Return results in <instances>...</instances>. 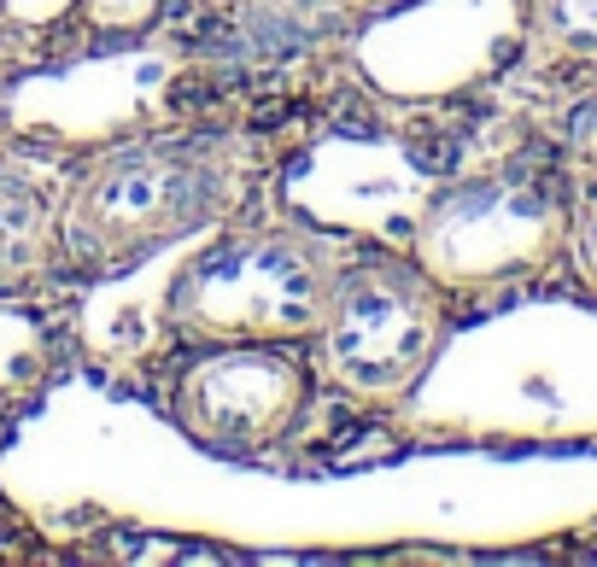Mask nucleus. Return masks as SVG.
<instances>
[{
	"instance_id": "nucleus-1",
	"label": "nucleus",
	"mask_w": 597,
	"mask_h": 567,
	"mask_svg": "<svg viewBox=\"0 0 597 567\" xmlns=\"http://www.w3.org/2000/svg\"><path fill=\"white\" fill-rule=\"evenodd\" d=\"M259 182V141L223 129L147 135L82 164L59 205V257L82 275H124L141 257L217 229Z\"/></svg>"
},
{
	"instance_id": "nucleus-2",
	"label": "nucleus",
	"mask_w": 597,
	"mask_h": 567,
	"mask_svg": "<svg viewBox=\"0 0 597 567\" xmlns=\"http://www.w3.org/2000/svg\"><path fill=\"white\" fill-rule=\"evenodd\" d=\"M334 240L305 229H234L199 246L170 281V322L206 346L311 339L340 275Z\"/></svg>"
},
{
	"instance_id": "nucleus-3",
	"label": "nucleus",
	"mask_w": 597,
	"mask_h": 567,
	"mask_svg": "<svg viewBox=\"0 0 597 567\" xmlns=\"http://www.w3.org/2000/svg\"><path fill=\"white\" fill-rule=\"evenodd\" d=\"M446 339V287L416 257H340L317 328L311 363L357 404H399Z\"/></svg>"
},
{
	"instance_id": "nucleus-4",
	"label": "nucleus",
	"mask_w": 597,
	"mask_h": 567,
	"mask_svg": "<svg viewBox=\"0 0 597 567\" xmlns=\"http://www.w3.org/2000/svg\"><path fill=\"white\" fill-rule=\"evenodd\" d=\"M562 240V199L539 176L498 170L446 187L416 222V264L439 287H492L544 264Z\"/></svg>"
},
{
	"instance_id": "nucleus-5",
	"label": "nucleus",
	"mask_w": 597,
	"mask_h": 567,
	"mask_svg": "<svg viewBox=\"0 0 597 567\" xmlns=\"http://www.w3.org/2000/svg\"><path fill=\"white\" fill-rule=\"evenodd\" d=\"M311 369L282 346H211L182 369L176 421L211 451H264L299 427Z\"/></svg>"
},
{
	"instance_id": "nucleus-6",
	"label": "nucleus",
	"mask_w": 597,
	"mask_h": 567,
	"mask_svg": "<svg viewBox=\"0 0 597 567\" xmlns=\"http://www.w3.org/2000/svg\"><path fill=\"white\" fill-rule=\"evenodd\" d=\"M516 30V0H416L375 12L364 36V71L392 94H439L474 77Z\"/></svg>"
},
{
	"instance_id": "nucleus-7",
	"label": "nucleus",
	"mask_w": 597,
	"mask_h": 567,
	"mask_svg": "<svg viewBox=\"0 0 597 567\" xmlns=\"http://www.w3.org/2000/svg\"><path fill=\"white\" fill-rule=\"evenodd\" d=\"M59 257V205L24 170L0 164V299L36 287Z\"/></svg>"
},
{
	"instance_id": "nucleus-8",
	"label": "nucleus",
	"mask_w": 597,
	"mask_h": 567,
	"mask_svg": "<svg viewBox=\"0 0 597 567\" xmlns=\"http://www.w3.org/2000/svg\"><path fill=\"white\" fill-rule=\"evenodd\" d=\"M387 7H399V0H264L269 19H282L287 30H299V36L369 24L375 12H387Z\"/></svg>"
},
{
	"instance_id": "nucleus-9",
	"label": "nucleus",
	"mask_w": 597,
	"mask_h": 567,
	"mask_svg": "<svg viewBox=\"0 0 597 567\" xmlns=\"http://www.w3.org/2000/svg\"><path fill=\"white\" fill-rule=\"evenodd\" d=\"M533 24L562 54H597V0H533Z\"/></svg>"
},
{
	"instance_id": "nucleus-10",
	"label": "nucleus",
	"mask_w": 597,
	"mask_h": 567,
	"mask_svg": "<svg viewBox=\"0 0 597 567\" xmlns=\"http://www.w3.org/2000/svg\"><path fill=\"white\" fill-rule=\"evenodd\" d=\"M574 257H579V269H586V281L597 287V194L574 211Z\"/></svg>"
}]
</instances>
